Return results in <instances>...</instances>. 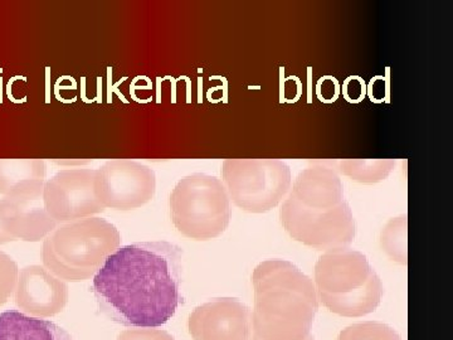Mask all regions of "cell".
<instances>
[{
    "label": "cell",
    "instance_id": "15",
    "mask_svg": "<svg viewBox=\"0 0 453 340\" xmlns=\"http://www.w3.org/2000/svg\"><path fill=\"white\" fill-rule=\"evenodd\" d=\"M351 181L360 184H377L386 181L395 169L392 159H344L324 162Z\"/></svg>",
    "mask_w": 453,
    "mask_h": 340
},
{
    "label": "cell",
    "instance_id": "17",
    "mask_svg": "<svg viewBox=\"0 0 453 340\" xmlns=\"http://www.w3.org/2000/svg\"><path fill=\"white\" fill-rule=\"evenodd\" d=\"M338 340H402L399 334L389 325L365 321L345 328Z\"/></svg>",
    "mask_w": 453,
    "mask_h": 340
},
{
    "label": "cell",
    "instance_id": "1",
    "mask_svg": "<svg viewBox=\"0 0 453 340\" xmlns=\"http://www.w3.org/2000/svg\"><path fill=\"white\" fill-rule=\"evenodd\" d=\"M183 251L166 241L119 247L92 280L101 312L115 323L157 328L180 304Z\"/></svg>",
    "mask_w": 453,
    "mask_h": 340
},
{
    "label": "cell",
    "instance_id": "20",
    "mask_svg": "<svg viewBox=\"0 0 453 340\" xmlns=\"http://www.w3.org/2000/svg\"><path fill=\"white\" fill-rule=\"evenodd\" d=\"M53 163L58 164L61 166H68V168H83V166H88V164L92 163L91 159H61V160H53Z\"/></svg>",
    "mask_w": 453,
    "mask_h": 340
},
{
    "label": "cell",
    "instance_id": "12",
    "mask_svg": "<svg viewBox=\"0 0 453 340\" xmlns=\"http://www.w3.org/2000/svg\"><path fill=\"white\" fill-rule=\"evenodd\" d=\"M18 308L35 318H50L64 312L68 303V286L40 265L19 270L13 292Z\"/></svg>",
    "mask_w": 453,
    "mask_h": 340
},
{
    "label": "cell",
    "instance_id": "2",
    "mask_svg": "<svg viewBox=\"0 0 453 340\" xmlns=\"http://www.w3.org/2000/svg\"><path fill=\"white\" fill-rule=\"evenodd\" d=\"M279 216L291 238L319 251L348 249L356 238L357 223L342 177L324 162L312 164L292 181Z\"/></svg>",
    "mask_w": 453,
    "mask_h": 340
},
{
    "label": "cell",
    "instance_id": "9",
    "mask_svg": "<svg viewBox=\"0 0 453 340\" xmlns=\"http://www.w3.org/2000/svg\"><path fill=\"white\" fill-rule=\"evenodd\" d=\"M95 175L96 169L68 168L44 182V205L58 225L105 211L95 193Z\"/></svg>",
    "mask_w": 453,
    "mask_h": 340
},
{
    "label": "cell",
    "instance_id": "7",
    "mask_svg": "<svg viewBox=\"0 0 453 340\" xmlns=\"http://www.w3.org/2000/svg\"><path fill=\"white\" fill-rule=\"evenodd\" d=\"M220 181L234 205L259 214L281 205L290 192L292 173L280 159H226Z\"/></svg>",
    "mask_w": 453,
    "mask_h": 340
},
{
    "label": "cell",
    "instance_id": "6",
    "mask_svg": "<svg viewBox=\"0 0 453 340\" xmlns=\"http://www.w3.org/2000/svg\"><path fill=\"white\" fill-rule=\"evenodd\" d=\"M170 216L175 228L190 240H213L228 228L231 199L219 178L195 173L173 189Z\"/></svg>",
    "mask_w": 453,
    "mask_h": 340
},
{
    "label": "cell",
    "instance_id": "13",
    "mask_svg": "<svg viewBox=\"0 0 453 340\" xmlns=\"http://www.w3.org/2000/svg\"><path fill=\"white\" fill-rule=\"evenodd\" d=\"M0 340H73L61 327L19 312L0 314Z\"/></svg>",
    "mask_w": 453,
    "mask_h": 340
},
{
    "label": "cell",
    "instance_id": "10",
    "mask_svg": "<svg viewBox=\"0 0 453 340\" xmlns=\"http://www.w3.org/2000/svg\"><path fill=\"white\" fill-rule=\"evenodd\" d=\"M44 182H28L0 199V226L14 240L38 243L58 226L44 205Z\"/></svg>",
    "mask_w": 453,
    "mask_h": 340
},
{
    "label": "cell",
    "instance_id": "4",
    "mask_svg": "<svg viewBox=\"0 0 453 340\" xmlns=\"http://www.w3.org/2000/svg\"><path fill=\"white\" fill-rule=\"evenodd\" d=\"M121 235L98 217L59 223L44 238V267L64 282H80L96 275L107 258L120 247Z\"/></svg>",
    "mask_w": 453,
    "mask_h": 340
},
{
    "label": "cell",
    "instance_id": "19",
    "mask_svg": "<svg viewBox=\"0 0 453 340\" xmlns=\"http://www.w3.org/2000/svg\"><path fill=\"white\" fill-rule=\"evenodd\" d=\"M118 340H175L169 333L164 330L155 329V328H134V329L125 330Z\"/></svg>",
    "mask_w": 453,
    "mask_h": 340
},
{
    "label": "cell",
    "instance_id": "3",
    "mask_svg": "<svg viewBox=\"0 0 453 340\" xmlns=\"http://www.w3.org/2000/svg\"><path fill=\"white\" fill-rule=\"evenodd\" d=\"M252 340H315V283L288 259H266L252 274Z\"/></svg>",
    "mask_w": 453,
    "mask_h": 340
},
{
    "label": "cell",
    "instance_id": "16",
    "mask_svg": "<svg viewBox=\"0 0 453 340\" xmlns=\"http://www.w3.org/2000/svg\"><path fill=\"white\" fill-rule=\"evenodd\" d=\"M381 249L393 261L407 265V216L390 220L380 235Z\"/></svg>",
    "mask_w": 453,
    "mask_h": 340
},
{
    "label": "cell",
    "instance_id": "14",
    "mask_svg": "<svg viewBox=\"0 0 453 340\" xmlns=\"http://www.w3.org/2000/svg\"><path fill=\"white\" fill-rule=\"evenodd\" d=\"M47 166L42 159H0V195L28 182L46 181Z\"/></svg>",
    "mask_w": 453,
    "mask_h": 340
},
{
    "label": "cell",
    "instance_id": "21",
    "mask_svg": "<svg viewBox=\"0 0 453 340\" xmlns=\"http://www.w3.org/2000/svg\"><path fill=\"white\" fill-rule=\"evenodd\" d=\"M13 241L16 240H14V238L12 237V236L9 235L2 226H0V244L13 243Z\"/></svg>",
    "mask_w": 453,
    "mask_h": 340
},
{
    "label": "cell",
    "instance_id": "18",
    "mask_svg": "<svg viewBox=\"0 0 453 340\" xmlns=\"http://www.w3.org/2000/svg\"><path fill=\"white\" fill-rule=\"evenodd\" d=\"M19 275V268L7 253L0 251V306L4 305L12 297Z\"/></svg>",
    "mask_w": 453,
    "mask_h": 340
},
{
    "label": "cell",
    "instance_id": "11",
    "mask_svg": "<svg viewBox=\"0 0 453 340\" xmlns=\"http://www.w3.org/2000/svg\"><path fill=\"white\" fill-rule=\"evenodd\" d=\"M188 329L195 340H251V310L234 298L213 299L190 314Z\"/></svg>",
    "mask_w": 453,
    "mask_h": 340
},
{
    "label": "cell",
    "instance_id": "8",
    "mask_svg": "<svg viewBox=\"0 0 453 340\" xmlns=\"http://www.w3.org/2000/svg\"><path fill=\"white\" fill-rule=\"evenodd\" d=\"M155 192L157 175L145 164L115 159L96 169L95 193L105 210H136L150 202Z\"/></svg>",
    "mask_w": 453,
    "mask_h": 340
},
{
    "label": "cell",
    "instance_id": "5",
    "mask_svg": "<svg viewBox=\"0 0 453 340\" xmlns=\"http://www.w3.org/2000/svg\"><path fill=\"white\" fill-rule=\"evenodd\" d=\"M314 283L325 308L345 318L371 314L383 297L380 277L371 262L362 252L349 247L319 258Z\"/></svg>",
    "mask_w": 453,
    "mask_h": 340
}]
</instances>
